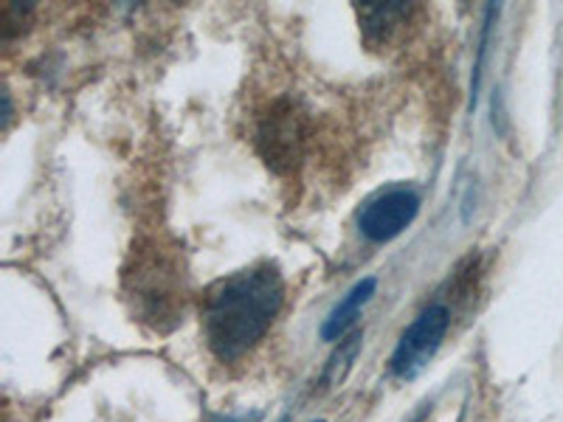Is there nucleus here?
Returning <instances> with one entry per match:
<instances>
[{
  "instance_id": "f03ea898",
  "label": "nucleus",
  "mask_w": 563,
  "mask_h": 422,
  "mask_svg": "<svg viewBox=\"0 0 563 422\" xmlns=\"http://www.w3.org/2000/svg\"><path fill=\"white\" fill-rule=\"evenodd\" d=\"M122 290L135 319L158 333L173 330L189 296V276L178 245L164 237L139 240L122 270Z\"/></svg>"
},
{
  "instance_id": "39448f33",
  "label": "nucleus",
  "mask_w": 563,
  "mask_h": 422,
  "mask_svg": "<svg viewBox=\"0 0 563 422\" xmlns=\"http://www.w3.org/2000/svg\"><path fill=\"white\" fill-rule=\"evenodd\" d=\"M417 214H420V195L415 189L397 186L366 200L364 209L358 211V229L369 243L384 245L400 237L415 223Z\"/></svg>"
},
{
  "instance_id": "20e7f679",
  "label": "nucleus",
  "mask_w": 563,
  "mask_h": 422,
  "mask_svg": "<svg viewBox=\"0 0 563 422\" xmlns=\"http://www.w3.org/2000/svg\"><path fill=\"white\" fill-rule=\"evenodd\" d=\"M308 124L305 113L296 104L279 102L263 115L260 130H256V144L263 153L265 164L276 173H288L299 164L305 144H308Z\"/></svg>"
},
{
  "instance_id": "7ed1b4c3",
  "label": "nucleus",
  "mask_w": 563,
  "mask_h": 422,
  "mask_svg": "<svg viewBox=\"0 0 563 422\" xmlns=\"http://www.w3.org/2000/svg\"><path fill=\"white\" fill-rule=\"evenodd\" d=\"M451 313L445 304H429L415 321L409 324L400 341H397L395 352H391L389 369L395 378L411 380L417 378L426 366L431 364L437 352H440L442 341L449 335Z\"/></svg>"
},
{
  "instance_id": "423d86ee",
  "label": "nucleus",
  "mask_w": 563,
  "mask_h": 422,
  "mask_svg": "<svg viewBox=\"0 0 563 422\" xmlns=\"http://www.w3.org/2000/svg\"><path fill=\"white\" fill-rule=\"evenodd\" d=\"M375 290H378V279H375V276H366V279H361L358 285H355V288H352L350 293H346L344 299L335 304L333 313L327 315L324 324H321V338L324 341L344 338L346 330L352 326V321L358 319V313L364 310V304H369V299L375 296Z\"/></svg>"
},
{
  "instance_id": "1a4fd4ad",
  "label": "nucleus",
  "mask_w": 563,
  "mask_h": 422,
  "mask_svg": "<svg viewBox=\"0 0 563 422\" xmlns=\"http://www.w3.org/2000/svg\"><path fill=\"white\" fill-rule=\"evenodd\" d=\"M282 422H288V420H282Z\"/></svg>"
},
{
  "instance_id": "6e6552de",
  "label": "nucleus",
  "mask_w": 563,
  "mask_h": 422,
  "mask_svg": "<svg viewBox=\"0 0 563 422\" xmlns=\"http://www.w3.org/2000/svg\"><path fill=\"white\" fill-rule=\"evenodd\" d=\"M220 422H254V420H249V417H229V420H220Z\"/></svg>"
},
{
  "instance_id": "f257e3e1",
  "label": "nucleus",
  "mask_w": 563,
  "mask_h": 422,
  "mask_svg": "<svg viewBox=\"0 0 563 422\" xmlns=\"http://www.w3.org/2000/svg\"><path fill=\"white\" fill-rule=\"evenodd\" d=\"M285 304V279L274 265H256L211 285L200 308L209 352L220 364H238L263 344Z\"/></svg>"
},
{
  "instance_id": "0eeeda50",
  "label": "nucleus",
  "mask_w": 563,
  "mask_h": 422,
  "mask_svg": "<svg viewBox=\"0 0 563 422\" xmlns=\"http://www.w3.org/2000/svg\"><path fill=\"white\" fill-rule=\"evenodd\" d=\"M361 344H364V335H361L358 330L350 335H344V338L339 341V346H335V352L330 355V360H327V366H324L321 386H339L341 380L346 378V371L352 369L355 358L361 355Z\"/></svg>"
}]
</instances>
